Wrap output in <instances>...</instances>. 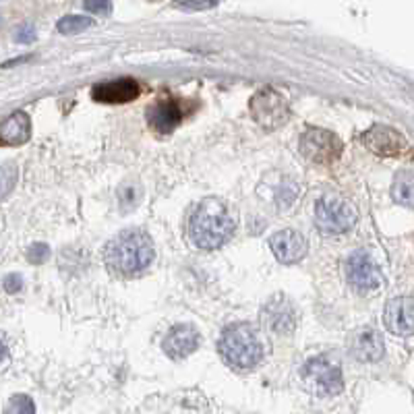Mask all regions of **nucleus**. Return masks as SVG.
Wrapping results in <instances>:
<instances>
[{
    "label": "nucleus",
    "instance_id": "f257e3e1",
    "mask_svg": "<svg viewBox=\"0 0 414 414\" xmlns=\"http://www.w3.org/2000/svg\"><path fill=\"white\" fill-rule=\"evenodd\" d=\"M236 230V213L226 201L209 197L203 199L191 216L189 234L195 247L203 251H216L224 247Z\"/></svg>",
    "mask_w": 414,
    "mask_h": 414
},
{
    "label": "nucleus",
    "instance_id": "f03ea898",
    "mask_svg": "<svg viewBox=\"0 0 414 414\" xmlns=\"http://www.w3.org/2000/svg\"><path fill=\"white\" fill-rule=\"evenodd\" d=\"M156 257L152 238L143 230H127L112 238L104 249L106 267L120 277H133L149 267Z\"/></svg>",
    "mask_w": 414,
    "mask_h": 414
},
{
    "label": "nucleus",
    "instance_id": "7ed1b4c3",
    "mask_svg": "<svg viewBox=\"0 0 414 414\" xmlns=\"http://www.w3.org/2000/svg\"><path fill=\"white\" fill-rule=\"evenodd\" d=\"M218 352L228 367L236 371H251L265 356L267 348L261 331L251 323H232L218 342Z\"/></svg>",
    "mask_w": 414,
    "mask_h": 414
},
{
    "label": "nucleus",
    "instance_id": "20e7f679",
    "mask_svg": "<svg viewBox=\"0 0 414 414\" xmlns=\"http://www.w3.org/2000/svg\"><path fill=\"white\" fill-rule=\"evenodd\" d=\"M300 381H302L304 390L313 396H319V398L338 396L344 390L342 368L325 354L315 356V359L304 363V367L300 368Z\"/></svg>",
    "mask_w": 414,
    "mask_h": 414
},
{
    "label": "nucleus",
    "instance_id": "39448f33",
    "mask_svg": "<svg viewBox=\"0 0 414 414\" xmlns=\"http://www.w3.org/2000/svg\"><path fill=\"white\" fill-rule=\"evenodd\" d=\"M359 220V211L344 197L325 195L315 203V226L329 236L352 230Z\"/></svg>",
    "mask_w": 414,
    "mask_h": 414
},
{
    "label": "nucleus",
    "instance_id": "423d86ee",
    "mask_svg": "<svg viewBox=\"0 0 414 414\" xmlns=\"http://www.w3.org/2000/svg\"><path fill=\"white\" fill-rule=\"evenodd\" d=\"M344 149V143L331 131L311 127L300 137V154L304 160H309L315 166H331L334 161L340 160Z\"/></svg>",
    "mask_w": 414,
    "mask_h": 414
},
{
    "label": "nucleus",
    "instance_id": "0eeeda50",
    "mask_svg": "<svg viewBox=\"0 0 414 414\" xmlns=\"http://www.w3.org/2000/svg\"><path fill=\"white\" fill-rule=\"evenodd\" d=\"M253 120L265 131H276L288 122V102L274 87H261L249 102Z\"/></svg>",
    "mask_w": 414,
    "mask_h": 414
},
{
    "label": "nucleus",
    "instance_id": "6e6552de",
    "mask_svg": "<svg viewBox=\"0 0 414 414\" xmlns=\"http://www.w3.org/2000/svg\"><path fill=\"white\" fill-rule=\"evenodd\" d=\"M261 323L267 331H272L274 336H290L297 329L299 323V311L294 307V302L284 297L276 294L267 300L261 307Z\"/></svg>",
    "mask_w": 414,
    "mask_h": 414
},
{
    "label": "nucleus",
    "instance_id": "1a4fd4ad",
    "mask_svg": "<svg viewBox=\"0 0 414 414\" xmlns=\"http://www.w3.org/2000/svg\"><path fill=\"white\" fill-rule=\"evenodd\" d=\"M346 280L359 294H371L379 290L383 277L367 251H356L346 259Z\"/></svg>",
    "mask_w": 414,
    "mask_h": 414
},
{
    "label": "nucleus",
    "instance_id": "9d476101",
    "mask_svg": "<svg viewBox=\"0 0 414 414\" xmlns=\"http://www.w3.org/2000/svg\"><path fill=\"white\" fill-rule=\"evenodd\" d=\"M361 141L367 149H371L375 156H381V158L402 156L410 147L406 137L400 131L386 127V124H373L368 131L361 135Z\"/></svg>",
    "mask_w": 414,
    "mask_h": 414
},
{
    "label": "nucleus",
    "instance_id": "9b49d317",
    "mask_svg": "<svg viewBox=\"0 0 414 414\" xmlns=\"http://www.w3.org/2000/svg\"><path fill=\"white\" fill-rule=\"evenodd\" d=\"M348 350L361 363H377L386 352L383 336L373 327H359L348 336Z\"/></svg>",
    "mask_w": 414,
    "mask_h": 414
},
{
    "label": "nucleus",
    "instance_id": "f8f14e48",
    "mask_svg": "<svg viewBox=\"0 0 414 414\" xmlns=\"http://www.w3.org/2000/svg\"><path fill=\"white\" fill-rule=\"evenodd\" d=\"M181 104H183V102L172 100V97H168V100H158L156 104H152V106L147 108V112H145L149 127H152L158 135H170V133L181 124V120H183L184 110Z\"/></svg>",
    "mask_w": 414,
    "mask_h": 414
},
{
    "label": "nucleus",
    "instance_id": "ddd939ff",
    "mask_svg": "<svg viewBox=\"0 0 414 414\" xmlns=\"http://www.w3.org/2000/svg\"><path fill=\"white\" fill-rule=\"evenodd\" d=\"M199 342H201L199 331L189 323H181V325H174L166 334L161 348L170 359L181 361V359H186L189 354H193L199 348Z\"/></svg>",
    "mask_w": 414,
    "mask_h": 414
},
{
    "label": "nucleus",
    "instance_id": "4468645a",
    "mask_svg": "<svg viewBox=\"0 0 414 414\" xmlns=\"http://www.w3.org/2000/svg\"><path fill=\"white\" fill-rule=\"evenodd\" d=\"M383 319L391 334L410 338L414 331V302L410 297L391 299L383 311Z\"/></svg>",
    "mask_w": 414,
    "mask_h": 414
},
{
    "label": "nucleus",
    "instance_id": "2eb2a0df",
    "mask_svg": "<svg viewBox=\"0 0 414 414\" xmlns=\"http://www.w3.org/2000/svg\"><path fill=\"white\" fill-rule=\"evenodd\" d=\"M270 249L280 263L292 265L307 255V240L297 230H280L270 238Z\"/></svg>",
    "mask_w": 414,
    "mask_h": 414
},
{
    "label": "nucleus",
    "instance_id": "dca6fc26",
    "mask_svg": "<svg viewBox=\"0 0 414 414\" xmlns=\"http://www.w3.org/2000/svg\"><path fill=\"white\" fill-rule=\"evenodd\" d=\"M139 95L137 81L133 79H116L108 83H100L92 90V97L100 104H127Z\"/></svg>",
    "mask_w": 414,
    "mask_h": 414
},
{
    "label": "nucleus",
    "instance_id": "f3484780",
    "mask_svg": "<svg viewBox=\"0 0 414 414\" xmlns=\"http://www.w3.org/2000/svg\"><path fill=\"white\" fill-rule=\"evenodd\" d=\"M31 135V122L25 112H15L0 122V147L23 145Z\"/></svg>",
    "mask_w": 414,
    "mask_h": 414
},
{
    "label": "nucleus",
    "instance_id": "a211bd4d",
    "mask_svg": "<svg viewBox=\"0 0 414 414\" xmlns=\"http://www.w3.org/2000/svg\"><path fill=\"white\" fill-rule=\"evenodd\" d=\"M299 197V183L290 176H280V183L274 186V203L280 211L290 209Z\"/></svg>",
    "mask_w": 414,
    "mask_h": 414
},
{
    "label": "nucleus",
    "instance_id": "6ab92c4d",
    "mask_svg": "<svg viewBox=\"0 0 414 414\" xmlns=\"http://www.w3.org/2000/svg\"><path fill=\"white\" fill-rule=\"evenodd\" d=\"M116 199H118L120 211L129 213V211L137 209L139 203L143 201V186L139 183H124L122 186H118Z\"/></svg>",
    "mask_w": 414,
    "mask_h": 414
},
{
    "label": "nucleus",
    "instance_id": "aec40b11",
    "mask_svg": "<svg viewBox=\"0 0 414 414\" xmlns=\"http://www.w3.org/2000/svg\"><path fill=\"white\" fill-rule=\"evenodd\" d=\"M413 172L410 170H404L396 176L393 186H391V197L406 207H413L414 197H413Z\"/></svg>",
    "mask_w": 414,
    "mask_h": 414
},
{
    "label": "nucleus",
    "instance_id": "412c9836",
    "mask_svg": "<svg viewBox=\"0 0 414 414\" xmlns=\"http://www.w3.org/2000/svg\"><path fill=\"white\" fill-rule=\"evenodd\" d=\"M17 181H19V168H17V164H13V161L2 164L0 166V201L6 199L13 193Z\"/></svg>",
    "mask_w": 414,
    "mask_h": 414
},
{
    "label": "nucleus",
    "instance_id": "4be33fe9",
    "mask_svg": "<svg viewBox=\"0 0 414 414\" xmlns=\"http://www.w3.org/2000/svg\"><path fill=\"white\" fill-rule=\"evenodd\" d=\"M93 21L90 17H83V15H69V17H63L60 21H58V31L63 33V36H75V33H81V31H85L87 27H92Z\"/></svg>",
    "mask_w": 414,
    "mask_h": 414
},
{
    "label": "nucleus",
    "instance_id": "5701e85b",
    "mask_svg": "<svg viewBox=\"0 0 414 414\" xmlns=\"http://www.w3.org/2000/svg\"><path fill=\"white\" fill-rule=\"evenodd\" d=\"M6 414H36V404H33V400L29 396L17 393V396L11 398Z\"/></svg>",
    "mask_w": 414,
    "mask_h": 414
},
{
    "label": "nucleus",
    "instance_id": "b1692460",
    "mask_svg": "<svg viewBox=\"0 0 414 414\" xmlns=\"http://www.w3.org/2000/svg\"><path fill=\"white\" fill-rule=\"evenodd\" d=\"M48 259H50V247L44 243H36L27 249V261L33 265H42Z\"/></svg>",
    "mask_w": 414,
    "mask_h": 414
},
{
    "label": "nucleus",
    "instance_id": "393cba45",
    "mask_svg": "<svg viewBox=\"0 0 414 414\" xmlns=\"http://www.w3.org/2000/svg\"><path fill=\"white\" fill-rule=\"evenodd\" d=\"M174 6L183 11H207L218 6V0H176Z\"/></svg>",
    "mask_w": 414,
    "mask_h": 414
},
{
    "label": "nucleus",
    "instance_id": "a878e982",
    "mask_svg": "<svg viewBox=\"0 0 414 414\" xmlns=\"http://www.w3.org/2000/svg\"><path fill=\"white\" fill-rule=\"evenodd\" d=\"M83 9L93 15H110L112 2L110 0H83Z\"/></svg>",
    "mask_w": 414,
    "mask_h": 414
},
{
    "label": "nucleus",
    "instance_id": "bb28decb",
    "mask_svg": "<svg viewBox=\"0 0 414 414\" xmlns=\"http://www.w3.org/2000/svg\"><path fill=\"white\" fill-rule=\"evenodd\" d=\"M2 286H4L6 292L15 294V292H19L23 288V277L19 276V274H9V276H4V280H2Z\"/></svg>",
    "mask_w": 414,
    "mask_h": 414
},
{
    "label": "nucleus",
    "instance_id": "cd10ccee",
    "mask_svg": "<svg viewBox=\"0 0 414 414\" xmlns=\"http://www.w3.org/2000/svg\"><path fill=\"white\" fill-rule=\"evenodd\" d=\"M33 40H36V29H33V25L27 23L17 29L15 42H19V44H31Z\"/></svg>",
    "mask_w": 414,
    "mask_h": 414
},
{
    "label": "nucleus",
    "instance_id": "c85d7f7f",
    "mask_svg": "<svg viewBox=\"0 0 414 414\" xmlns=\"http://www.w3.org/2000/svg\"><path fill=\"white\" fill-rule=\"evenodd\" d=\"M6 359V346L2 344V340H0V363Z\"/></svg>",
    "mask_w": 414,
    "mask_h": 414
}]
</instances>
